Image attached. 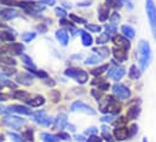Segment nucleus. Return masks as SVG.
I'll return each instance as SVG.
<instances>
[{
    "label": "nucleus",
    "instance_id": "obj_21",
    "mask_svg": "<svg viewBox=\"0 0 156 142\" xmlns=\"http://www.w3.org/2000/svg\"><path fill=\"white\" fill-rule=\"evenodd\" d=\"M41 140L44 142H58L59 141V136L58 135H52L48 133H42L41 135Z\"/></svg>",
    "mask_w": 156,
    "mask_h": 142
},
{
    "label": "nucleus",
    "instance_id": "obj_50",
    "mask_svg": "<svg viewBox=\"0 0 156 142\" xmlns=\"http://www.w3.org/2000/svg\"><path fill=\"white\" fill-rule=\"evenodd\" d=\"M87 142H101V140L97 137V136H91L90 139H88V141Z\"/></svg>",
    "mask_w": 156,
    "mask_h": 142
},
{
    "label": "nucleus",
    "instance_id": "obj_6",
    "mask_svg": "<svg viewBox=\"0 0 156 142\" xmlns=\"http://www.w3.org/2000/svg\"><path fill=\"white\" fill-rule=\"evenodd\" d=\"M113 93L120 99H128L131 96V90L121 83H116L113 86Z\"/></svg>",
    "mask_w": 156,
    "mask_h": 142
},
{
    "label": "nucleus",
    "instance_id": "obj_32",
    "mask_svg": "<svg viewBox=\"0 0 156 142\" xmlns=\"http://www.w3.org/2000/svg\"><path fill=\"white\" fill-rule=\"evenodd\" d=\"M108 70V64H104V65H102V66H99V68H96V69H93L92 70V73L94 75V76H97V75H102L104 71Z\"/></svg>",
    "mask_w": 156,
    "mask_h": 142
},
{
    "label": "nucleus",
    "instance_id": "obj_10",
    "mask_svg": "<svg viewBox=\"0 0 156 142\" xmlns=\"http://www.w3.org/2000/svg\"><path fill=\"white\" fill-rule=\"evenodd\" d=\"M17 16H18V13H17V11L13 10V8L7 7V8L0 10V17H1L2 19H5V21H11V19L16 18Z\"/></svg>",
    "mask_w": 156,
    "mask_h": 142
},
{
    "label": "nucleus",
    "instance_id": "obj_53",
    "mask_svg": "<svg viewBox=\"0 0 156 142\" xmlns=\"http://www.w3.org/2000/svg\"><path fill=\"white\" fill-rule=\"evenodd\" d=\"M75 139H76L78 141H83V137H82V136H79V135L75 136Z\"/></svg>",
    "mask_w": 156,
    "mask_h": 142
},
{
    "label": "nucleus",
    "instance_id": "obj_54",
    "mask_svg": "<svg viewBox=\"0 0 156 142\" xmlns=\"http://www.w3.org/2000/svg\"><path fill=\"white\" fill-rule=\"evenodd\" d=\"M0 112H2V113H6L7 111H6V108H5V107L0 106Z\"/></svg>",
    "mask_w": 156,
    "mask_h": 142
},
{
    "label": "nucleus",
    "instance_id": "obj_17",
    "mask_svg": "<svg viewBox=\"0 0 156 142\" xmlns=\"http://www.w3.org/2000/svg\"><path fill=\"white\" fill-rule=\"evenodd\" d=\"M79 34L81 36V42H82V45L83 46H86V47H88V46H91L92 45V36L90 35L88 33H86L85 30H79Z\"/></svg>",
    "mask_w": 156,
    "mask_h": 142
},
{
    "label": "nucleus",
    "instance_id": "obj_12",
    "mask_svg": "<svg viewBox=\"0 0 156 142\" xmlns=\"http://www.w3.org/2000/svg\"><path fill=\"white\" fill-rule=\"evenodd\" d=\"M113 41H114V43L117 45V47H121V48H126V49H128L129 48V42H128V40L126 39V37H123V36H120V35H115L113 37Z\"/></svg>",
    "mask_w": 156,
    "mask_h": 142
},
{
    "label": "nucleus",
    "instance_id": "obj_33",
    "mask_svg": "<svg viewBox=\"0 0 156 142\" xmlns=\"http://www.w3.org/2000/svg\"><path fill=\"white\" fill-rule=\"evenodd\" d=\"M10 47H11V49H12L16 54H20V56H21V52H22V49H23V46H22L21 43H15V42H13Z\"/></svg>",
    "mask_w": 156,
    "mask_h": 142
},
{
    "label": "nucleus",
    "instance_id": "obj_30",
    "mask_svg": "<svg viewBox=\"0 0 156 142\" xmlns=\"http://www.w3.org/2000/svg\"><path fill=\"white\" fill-rule=\"evenodd\" d=\"M86 29H88L91 33H99L102 30L101 25H97V24H85Z\"/></svg>",
    "mask_w": 156,
    "mask_h": 142
},
{
    "label": "nucleus",
    "instance_id": "obj_25",
    "mask_svg": "<svg viewBox=\"0 0 156 142\" xmlns=\"http://www.w3.org/2000/svg\"><path fill=\"white\" fill-rule=\"evenodd\" d=\"M128 75H129V78H132V79H138V78L140 77V71L137 69L136 65H132L131 69H129Z\"/></svg>",
    "mask_w": 156,
    "mask_h": 142
},
{
    "label": "nucleus",
    "instance_id": "obj_19",
    "mask_svg": "<svg viewBox=\"0 0 156 142\" xmlns=\"http://www.w3.org/2000/svg\"><path fill=\"white\" fill-rule=\"evenodd\" d=\"M121 32L123 33V36L125 37H127V39H133L134 37V29L131 27V25H122L121 27Z\"/></svg>",
    "mask_w": 156,
    "mask_h": 142
},
{
    "label": "nucleus",
    "instance_id": "obj_31",
    "mask_svg": "<svg viewBox=\"0 0 156 142\" xmlns=\"http://www.w3.org/2000/svg\"><path fill=\"white\" fill-rule=\"evenodd\" d=\"M35 37H37V34H35V33H26V34L22 35V40H23L24 42H30V41H33Z\"/></svg>",
    "mask_w": 156,
    "mask_h": 142
},
{
    "label": "nucleus",
    "instance_id": "obj_4",
    "mask_svg": "<svg viewBox=\"0 0 156 142\" xmlns=\"http://www.w3.org/2000/svg\"><path fill=\"white\" fill-rule=\"evenodd\" d=\"M4 123H5L9 128H11V129H13V130H20V129L26 124V120H24L23 118H20V117L11 116V117H6V118L4 119Z\"/></svg>",
    "mask_w": 156,
    "mask_h": 142
},
{
    "label": "nucleus",
    "instance_id": "obj_48",
    "mask_svg": "<svg viewBox=\"0 0 156 142\" xmlns=\"http://www.w3.org/2000/svg\"><path fill=\"white\" fill-rule=\"evenodd\" d=\"M41 2H42V4H46V5H50V6H52V5H55L56 0H41Z\"/></svg>",
    "mask_w": 156,
    "mask_h": 142
},
{
    "label": "nucleus",
    "instance_id": "obj_57",
    "mask_svg": "<svg viewBox=\"0 0 156 142\" xmlns=\"http://www.w3.org/2000/svg\"><path fill=\"white\" fill-rule=\"evenodd\" d=\"M0 25H1V23H0Z\"/></svg>",
    "mask_w": 156,
    "mask_h": 142
},
{
    "label": "nucleus",
    "instance_id": "obj_56",
    "mask_svg": "<svg viewBox=\"0 0 156 142\" xmlns=\"http://www.w3.org/2000/svg\"><path fill=\"white\" fill-rule=\"evenodd\" d=\"M1 88H2V86H1V84H0V89H1Z\"/></svg>",
    "mask_w": 156,
    "mask_h": 142
},
{
    "label": "nucleus",
    "instance_id": "obj_49",
    "mask_svg": "<svg viewBox=\"0 0 156 142\" xmlns=\"http://www.w3.org/2000/svg\"><path fill=\"white\" fill-rule=\"evenodd\" d=\"M112 119H113L112 116H105V117H102V118H101L102 122H112Z\"/></svg>",
    "mask_w": 156,
    "mask_h": 142
},
{
    "label": "nucleus",
    "instance_id": "obj_20",
    "mask_svg": "<svg viewBox=\"0 0 156 142\" xmlns=\"http://www.w3.org/2000/svg\"><path fill=\"white\" fill-rule=\"evenodd\" d=\"M27 104L32 107H39V106H42L45 104V99L42 96H35L34 99H29L27 101Z\"/></svg>",
    "mask_w": 156,
    "mask_h": 142
},
{
    "label": "nucleus",
    "instance_id": "obj_44",
    "mask_svg": "<svg viewBox=\"0 0 156 142\" xmlns=\"http://www.w3.org/2000/svg\"><path fill=\"white\" fill-rule=\"evenodd\" d=\"M35 72V75L38 76V77H41V78H47L48 77V75L45 72V71H34Z\"/></svg>",
    "mask_w": 156,
    "mask_h": 142
},
{
    "label": "nucleus",
    "instance_id": "obj_37",
    "mask_svg": "<svg viewBox=\"0 0 156 142\" xmlns=\"http://www.w3.org/2000/svg\"><path fill=\"white\" fill-rule=\"evenodd\" d=\"M0 2L1 4H4V5H7V6H20V1H17V0H0Z\"/></svg>",
    "mask_w": 156,
    "mask_h": 142
},
{
    "label": "nucleus",
    "instance_id": "obj_52",
    "mask_svg": "<svg viewBox=\"0 0 156 142\" xmlns=\"http://www.w3.org/2000/svg\"><path fill=\"white\" fill-rule=\"evenodd\" d=\"M79 6H87V5H91V1H86V2H81V4H78Z\"/></svg>",
    "mask_w": 156,
    "mask_h": 142
},
{
    "label": "nucleus",
    "instance_id": "obj_26",
    "mask_svg": "<svg viewBox=\"0 0 156 142\" xmlns=\"http://www.w3.org/2000/svg\"><path fill=\"white\" fill-rule=\"evenodd\" d=\"M92 51L96 52V53H98L102 58H105V57L109 56V48L108 47H98V48H93Z\"/></svg>",
    "mask_w": 156,
    "mask_h": 142
},
{
    "label": "nucleus",
    "instance_id": "obj_43",
    "mask_svg": "<svg viewBox=\"0 0 156 142\" xmlns=\"http://www.w3.org/2000/svg\"><path fill=\"white\" fill-rule=\"evenodd\" d=\"M137 129H138V127H137L136 124H133V125H131V127H129V129H128V130H129V137H131V136H133V135L137 133Z\"/></svg>",
    "mask_w": 156,
    "mask_h": 142
},
{
    "label": "nucleus",
    "instance_id": "obj_27",
    "mask_svg": "<svg viewBox=\"0 0 156 142\" xmlns=\"http://www.w3.org/2000/svg\"><path fill=\"white\" fill-rule=\"evenodd\" d=\"M21 59H22V62H23L24 64H27L28 66H30L33 70L37 69V66L34 65V63H33V60H32V58H30L29 56H27V54H21Z\"/></svg>",
    "mask_w": 156,
    "mask_h": 142
},
{
    "label": "nucleus",
    "instance_id": "obj_15",
    "mask_svg": "<svg viewBox=\"0 0 156 142\" xmlns=\"http://www.w3.org/2000/svg\"><path fill=\"white\" fill-rule=\"evenodd\" d=\"M68 125V117L66 113H61L56 118V127L57 129H64Z\"/></svg>",
    "mask_w": 156,
    "mask_h": 142
},
{
    "label": "nucleus",
    "instance_id": "obj_45",
    "mask_svg": "<svg viewBox=\"0 0 156 142\" xmlns=\"http://www.w3.org/2000/svg\"><path fill=\"white\" fill-rule=\"evenodd\" d=\"M103 137H104V140H105V141L114 142V139L110 136V134H109V133H108V134H107V133H103Z\"/></svg>",
    "mask_w": 156,
    "mask_h": 142
},
{
    "label": "nucleus",
    "instance_id": "obj_7",
    "mask_svg": "<svg viewBox=\"0 0 156 142\" xmlns=\"http://www.w3.org/2000/svg\"><path fill=\"white\" fill-rule=\"evenodd\" d=\"M33 119L37 123H39L40 125H44V127H48V125L52 124V119L47 117V114H46L45 111H38V112H35L33 114Z\"/></svg>",
    "mask_w": 156,
    "mask_h": 142
},
{
    "label": "nucleus",
    "instance_id": "obj_5",
    "mask_svg": "<svg viewBox=\"0 0 156 142\" xmlns=\"http://www.w3.org/2000/svg\"><path fill=\"white\" fill-rule=\"evenodd\" d=\"M72 112H83V113H87V114H91V116H94L96 114V111L92 108L91 106H88L87 104L82 103V101H75L72 107H70Z\"/></svg>",
    "mask_w": 156,
    "mask_h": 142
},
{
    "label": "nucleus",
    "instance_id": "obj_47",
    "mask_svg": "<svg viewBox=\"0 0 156 142\" xmlns=\"http://www.w3.org/2000/svg\"><path fill=\"white\" fill-rule=\"evenodd\" d=\"M58 136H59V139H63V140H69L70 137H69V135L68 134H66V133H59L58 134Z\"/></svg>",
    "mask_w": 156,
    "mask_h": 142
},
{
    "label": "nucleus",
    "instance_id": "obj_34",
    "mask_svg": "<svg viewBox=\"0 0 156 142\" xmlns=\"http://www.w3.org/2000/svg\"><path fill=\"white\" fill-rule=\"evenodd\" d=\"M0 62H2L4 64H7V65H16V62L15 59L10 58V57H0Z\"/></svg>",
    "mask_w": 156,
    "mask_h": 142
},
{
    "label": "nucleus",
    "instance_id": "obj_41",
    "mask_svg": "<svg viewBox=\"0 0 156 142\" xmlns=\"http://www.w3.org/2000/svg\"><path fill=\"white\" fill-rule=\"evenodd\" d=\"M50 96H51V99H52L53 103H57V101L59 100V93L56 92V90H52V92L50 93Z\"/></svg>",
    "mask_w": 156,
    "mask_h": 142
},
{
    "label": "nucleus",
    "instance_id": "obj_9",
    "mask_svg": "<svg viewBox=\"0 0 156 142\" xmlns=\"http://www.w3.org/2000/svg\"><path fill=\"white\" fill-rule=\"evenodd\" d=\"M114 135H115V140L122 141V140H126L127 137H129V130H128V128H125V127H117L114 130Z\"/></svg>",
    "mask_w": 156,
    "mask_h": 142
},
{
    "label": "nucleus",
    "instance_id": "obj_28",
    "mask_svg": "<svg viewBox=\"0 0 156 142\" xmlns=\"http://www.w3.org/2000/svg\"><path fill=\"white\" fill-rule=\"evenodd\" d=\"M101 59H102V57H97V56H90V57H87V58H86L85 64H87V65L97 64V63H98Z\"/></svg>",
    "mask_w": 156,
    "mask_h": 142
},
{
    "label": "nucleus",
    "instance_id": "obj_35",
    "mask_svg": "<svg viewBox=\"0 0 156 142\" xmlns=\"http://www.w3.org/2000/svg\"><path fill=\"white\" fill-rule=\"evenodd\" d=\"M23 137H24V139H27L28 141L33 142V141H34V136H33V130H32V129H28V130H26V131L23 133Z\"/></svg>",
    "mask_w": 156,
    "mask_h": 142
},
{
    "label": "nucleus",
    "instance_id": "obj_18",
    "mask_svg": "<svg viewBox=\"0 0 156 142\" xmlns=\"http://www.w3.org/2000/svg\"><path fill=\"white\" fill-rule=\"evenodd\" d=\"M108 15H109V6H101L98 8V17H99V21L101 22H104L107 18H108Z\"/></svg>",
    "mask_w": 156,
    "mask_h": 142
},
{
    "label": "nucleus",
    "instance_id": "obj_55",
    "mask_svg": "<svg viewBox=\"0 0 156 142\" xmlns=\"http://www.w3.org/2000/svg\"><path fill=\"white\" fill-rule=\"evenodd\" d=\"M38 29H39V30H42V32H46V28H45V27H38Z\"/></svg>",
    "mask_w": 156,
    "mask_h": 142
},
{
    "label": "nucleus",
    "instance_id": "obj_8",
    "mask_svg": "<svg viewBox=\"0 0 156 142\" xmlns=\"http://www.w3.org/2000/svg\"><path fill=\"white\" fill-rule=\"evenodd\" d=\"M125 68H122V66H114V68H112L109 72H108V76L110 77V78H113L114 81H120L122 77H123V75H125Z\"/></svg>",
    "mask_w": 156,
    "mask_h": 142
},
{
    "label": "nucleus",
    "instance_id": "obj_46",
    "mask_svg": "<svg viewBox=\"0 0 156 142\" xmlns=\"http://www.w3.org/2000/svg\"><path fill=\"white\" fill-rule=\"evenodd\" d=\"M97 129L96 128H90L88 130H86V134H88V135H94V134H97Z\"/></svg>",
    "mask_w": 156,
    "mask_h": 142
},
{
    "label": "nucleus",
    "instance_id": "obj_2",
    "mask_svg": "<svg viewBox=\"0 0 156 142\" xmlns=\"http://www.w3.org/2000/svg\"><path fill=\"white\" fill-rule=\"evenodd\" d=\"M64 75L69 78H74L76 82L80 84H83L88 81V73L86 71L81 70V69H76V68H70L64 71Z\"/></svg>",
    "mask_w": 156,
    "mask_h": 142
},
{
    "label": "nucleus",
    "instance_id": "obj_36",
    "mask_svg": "<svg viewBox=\"0 0 156 142\" xmlns=\"http://www.w3.org/2000/svg\"><path fill=\"white\" fill-rule=\"evenodd\" d=\"M9 136L11 137V140L13 142H26L23 137H21L20 135H17V134H15V133H9Z\"/></svg>",
    "mask_w": 156,
    "mask_h": 142
},
{
    "label": "nucleus",
    "instance_id": "obj_38",
    "mask_svg": "<svg viewBox=\"0 0 156 142\" xmlns=\"http://www.w3.org/2000/svg\"><path fill=\"white\" fill-rule=\"evenodd\" d=\"M105 33H107L108 35H112V34L116 33V27H115L114 24H109V25H107V27H105Z\"/></svg>",
    "mask_w": 156,
    "mask_h": 142
},
{
    "label": "nucleus",
    "instance_id": "obj_40",
    "mask_svg": "<svg viewBox=\"0 0 156 142\" xmlns=\"http://www.w3.org/2000/svg\"><path fill=\"white\" fill-rule=\"evenodd\" d=\"M55 12H56V15H57L58 17H61V18H64V17L67 16V12H66L63 8H61V7H56Z\"/></svg>",
    "mask_w": 156,
    "mask_h": 142
},
{
    "label": "nucleus",
    "instance_id": "obj_23",
    "mask_svg": "<svg viewBox=\"0 0 156 142\" xmlns=\"http://www.w3.org/2000/svg\"><path fill=\"white\" fill-rule=\"evenodd\" d=\"M139 112H140L139 107H131L129 110H127V119H129V120L136 119L139 116Z\"/></svg>",
    "mask_w": 156,
    "mask_h": 142
},
{
    "label": "nucleus",
    "instance_id": "obj_39",
    "mask_svg": "<svg viewBox=\"0 0 156 142\" xmlns=\"http://www.w3.org/2000/svg\"><path fill=\"white\" fill-rule=\"evenodd\" d=\"M70 18H72L75 23H79V24H86V21H85L83 18L78 17V16H75V15H70Z\"/></svg>",
    "mask_w": 156,
    "mask_h": 142
},
{
    "label": "nucleus",
    "instance_id": "obj_16",
    "mask_svg": "<svg viewBox=\"0 0 156 142\" xmlns=\"http://www.w3.org/2000/svg\"><path fill=\"white\" fill-rule=\"evenodd\" d=\"M16 81H17L18 83H21V84L29 86V84H32V82H33V77H32L30 75H28V73H21V75L17 76Z\"/></svg>",
    "mask_w": 156,
    "mask_h": 142
},
{
    "label": "nucleus",
    "instance_id": "obj_24",
    "mask_svg": "<svg viewBox=\"0 0 156 142\" xmlns=\"http://www.w3.org/2000/svg\"><path fill=\"white\" fill-rule=\"evenodd\" d=\"M0 40L4 42H13L15 35L11 34L10 32H0Z\"/></svg>",
    "mask_w": 156,
    "mask_h": 142
},
{
    "label": "nucleus",
    "instance_id": "obj_3",
    "mask_svg": "<svg viewBox=\"0 0 156 142\" xmlns=\"http://www.w3.org/2000/svg\"><path fill=\"white\" fill-rule=\"evenodd\" d=\"M147 15L150 22V27L153 30V35L156 40V5L154 4V0H147Z\"/></svg>",
    "mask_w": 156,
    "mask_h": 142
},
{
    "label": "nucleus",
    "instance_id": "obj_42",
    "mask_svg": "<svg viewBox=\"0 0 156 142\" xmlns=\"http://www.w3.org/2000/svg\"><path fill=\"white\" fill-rule=\"evenodd\" d=\"M110 21H112V24H117L119 22H120V16L117 15V12H114L113 15H112V17H110Z\"/></svg>",
    "mask_w": 156,
    "mask_h": 142
},
{
    "label": "nucleus",
    "instance_id": "obj_11",
    "mask_svg": "<svg viewBox=\"0 0 156 142\" xmlns=\"http://www.w3.org/2000/svg\"><path fill=\"white\" fill-rule=\"evenodd\" d=\"M9 112H15L18 114H32L30 110H28V107L22 106V105H11L7 110Z\"/></svg>",
    "mask_w": 156,
    "mask_h": 142
},
{
    "label": "nucleus",
    "instance_id": "obj_29",
    "mask_svg": "<svg viewBox=\"0 0 156 142\" xmlns=\"http://www.w3.org/2000/svg\"><path fill=\"white\" fill-rule=\"evenodd\" d=\"M109 39H110V35H108L107 33L101 34V35L97 37V43H98V45H103V43L108 42V41H109Z\"/></svg>",
    "mask_w": 156,
    "mask_h": 142
},
{
    "label": "nucleus",
    "instance_id": "obj_51",
    "mask_svg": "<svg viewBox=\"0 0 156 142\" xmlns=\"http://www.w3.org/2000/svg\"><path fill=\"white\" fill-rule=\"evenodd\" d=\"M5 100H7V96L4 94H0V101H5Z\"/></svg>",
    "mask_w": 156,
    "mask_h": 142
},
{
    "label": "nucleus",
    "instance_id": "obj_14",
    "mask_svg": "<svg viewBox=\"0 0 156 142\" xmlns=\"http://www.w3.org/2000/svg\"><path fill=\"white\" fill-rule=\"evenodd\" d=\"M56 39H57V40L61 42V45H63V46H67L68 42H69L68 33H67L66 30H63V29H59V30L56 32Z\"/></svg>",
    "mask_w": 156,
    "mask_h": 142
},
{
    "label": "nucleus",
    "instance_id": "obj_13",
    "mask_svg": "<svg viewBox=\"0 0 156 142\" xmlns=\"http://www.w3.org/2000/svg\"><path fill=\"white\" fill-rule=\"evenodd\" d=\"M114 57L116 58L119 62H125L127 59V49L126 48H121V47H115L113 49Z\"/></svg>",
    "mask_w": 156,
    "mask_h": 142
},
{
    "label": "nucleus",
    "instance_id": "obj_1",
    "mask_svg": "<svg viewBox=\"0 0 156 142\" xmlns=\"http://www.w3.org/2000/svg\"><path fill=\"white\" fill-rule=\"evenodd\" d=\"M139 52H138V60H139V65L142 68V70H145L150 62H151V48L148 41L142 40L139 42V47H138Z\"/></svg>",
    "mask_w": 156,
    "mask_h": 142
},
{
    "label": "nucleus",
    "instance_id": "obj_22",
    "mask_svg": "<svg viewBox=\"0 0 156 142\" xmlns=\"http://www.w3.org/2000/svg\"><path fill=\"white\" fill-rule=\"evenodd\" d=\"M15 99L17 100H22V101H28L29 100V94L27 92H23V90H16L12 95Z\"/></svg>",
    "mask_w": 156,
    "mask_h": 142
}]
</instances>
